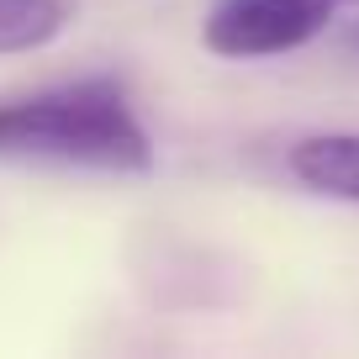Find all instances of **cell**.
Returning <instances> with one entry per match:
<instances>
[{"label":"cell","instance_id":"cell-3","mask_svg":"<svg viewBox=\"0 0 359 359\" xmlns=\"http://www.w3.org/2000/svg\"><path fill=\"white\" fill-rule=\"evenodd\" d=\"M285 169L302 191L323 201H348L359 206V133H312L291 143Z\"/></svg>","mask_w":359,"mask_h":359},{"label":"cell","instance_id":"cell-1","mask_svg":"<svg viewBox=\"0 0 359 359\" xmlns=\"http://www.w3.org/2000/svg\"><path fill=\"white\" fill-rule=\"evenodd\" d=\"M0 164L79 169V175H154L158 148L122 79L85 74L0 101Z\"/></svg>","mask_w":359,"mask_h":359},{"label":"cell","instance_id":"cell-5","mask_svg":"<svg viewBox=\"0 0 359 359\" xmlns=\"http://www.w3.org/2000/svg\"><path fill=\"white\" fill-rule=\"evenodd\" d=\"M344 53H348V58H359V22L344 32Z\"/></svg>","mask_w":359,"mask_h":359},{"label":"cell","instance_id":"cell-2","mask_svg":"<svg viewBox=\"0 0 359 359\" xmlns=\"http://www.w3.org/2000/svg\"><path fill=\"white\" fill-rule=\"evenodd\" d=\"M344 0H212L201 48L217 58H280L317 43Z\"/></svg>","mask_w":359,"mask_h":359},{"label":"cell","instance_id":"cell-4","mask_svg":"<svg viewBox=\"0 0 359 359\" xmlns=\"http://www.w3.org/2000/svg\"><path fill=\"white\" fill-rule=\"evenodd\" d=\"M74 22V0H0V58L43 53Z\"/></svg>","mask_w":359,"mask_h":359}]
</instances>
